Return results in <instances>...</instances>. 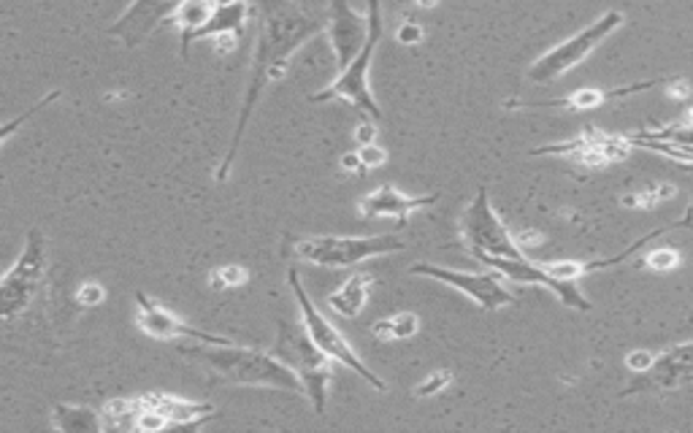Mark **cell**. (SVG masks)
I'll return each mask as SVG.
<instances>
[{"label": "cell", "instance_id": "cell-3", "mask_svg": "<svg viewBox=\"0 0 693 433\" xmlns=\"http://www.w3.org/2000/svg\"><path fill=\"white\" fill-rule=\"evenodd\" d=\"M304 325V323H301ZM295 323H282L279 325V336L274 344V355L287 363L295 377L304 382V391L314 407L317 415L325 412V401H328V382L333 374V358H328L306 334V328H301Z\"/></svg>", "mask_w": 693, "mask_h": 433}, {"label": "cell", "instance_id": "cell-14", "mask_svg": "<svg viewBox=\"0 0 693 433\" xmlns=\"http://www.w3.org/2000/svg\"><path fill=\"white\" fill-rule=\"evenodd\" d=\"M182 0H133V5L108 27V35L122 38L125 46H138L163 19L176 14Z\"/></svg>", "mask_w": 693, "mask_h": 433}, {"label": "cell", "instance_id": "cell-28", "mask_svg": "<svg viewBox=\"0 0 693 433\" xmlns=\"http://www.w3.org/2000/svg\"><path fill=\"white\" fill-rule=\"evenodd\" d=\"M626 366L632 372H651L656 366V355L648 353V350H634V353L626 355Z\"/></svg>", "mask_w": 693, "mask_h": 433}, {"label": "cell", "instance_id": "cell-22", "mask_svg": "<svg viewBox=\"0 0 693 433\" xmlns=\"http://www.w3.org/2000/svg\"><path fill=\"white\" fill-rule=\"evenodd\" d=\"M417 328H420V320H417V315H412V312H398V315L382 317V320H377V323L371 325L374 336L382 339V342H390V339H409V336L417 334Z\"/></svg>", "mask_w": 693, "mask_h": 433}, {"label": "cell", "instance_id": "cell-9", "mask_svg": "<svg viewBox=\"0 0 693 433\" xmlns=\"http://www.w3.org/2000/svg\"><path fill=\"white\" fill-rule=\"evenodd\" d=\"M46 271V239L41 231H30L22 255L16 258V263L5 271L3 285H0V315L3 320H14L16 315H22L33 296L41 287Z\"/></svg>", "mask_w": 693, "mask_h": 433}, {"label": "cell", "instance_id": "cell-20", "mask_svg": "<svg viewBox=\"0 0 693 433\" xmlns=\"http://www.w3.org/2000/svg\"><path fill=\"white\" fill-rule=\"evenodd\" d=\"M656 81H645V84H634V87H626V89H613V92H604V89H580L569 98H558V100H545V103H529V108H548V106H564V108H575V111H585V108H596L599 103H604L607 98H621V95H632V92H640V89H648L653 87Z\"/></svg>", "mask_w": 693, "mask_h": 433}, {"label": "cell", "instance_id": "cell-12", "mask_svg": "<svg viewBox=\"0 0 693 433\" xmlns=\"http://www.w3.org/2000/svg\"><path fill=\"white\" fill-rule=\"evenodd\" d=\"M328 41L344 71L369 41V14H358L347 0L328 3Z\"/></svg>", "mask_w": 693, "mask_h": 433}, {"label": "cell", "instance_id": "cell-18", "mask_svg": "<svg viewBox=\"0 0 693 433\" xmlns=\"http://www.w3.org/2000/svg\"><path fill=\"white\" fill-rule=\"evenodd\" d=\"M214 8H217L214 0H182V5L173 14L176 27L182 30V57H187V49L195 41V33L211 19Z\"/></svg>", "mask_w": 693, "mask_h": 433}, {"label": "cell", "instance_id": "cell-34", "mask_svg": "<svg viewBox=\"0 0 693 433\" xmlns=\"http://www.w3.org/2000/svg\"><path fill=\"white\" fill-rule=\"evenodd\" d=\"M420 5H426V8H431V5H436V0H417Z\"/></svg>", "mask_w": 693, "mask_h": 433}, {"label": "cell", "instance_id": "cell-23", "mask_svg": "<svg viewBox=\"0 0 693 433\" xmlns=\"http://www.w3.org/2000/svg\"><path fill=\"white\" fill-rule=\"evenodd\" d=\"M249 282V271L244 266H236V263H228V266H220L209 274V285L211 290H225V287H241Z\"/></svg>", "mask_w": 693, "mask_h": 433}, {"label": "cell", "instance_id": "cell-35", "mask_svg": "<svg viewBox=\"0 0 693 433\" xmlns=\"http://www.w3.org/2000/svg\"><path fill=\"white\" fill-rule=\"evenodd\" d=\"M214 3H217V0H214Z\"/></svg>", "mask_w": 693, "mask_h": 433}, {"label": "cell", "instance_id": "cell-11", "mask_svg": "<svg viewBox=\"0 0 693 433\" xmlns=\"http://www.w3.org/2000/svg\"><path fill=\"white\" fill-rule=\"evenodd\" d=\"M480 263H485L488 268H496L499 274H504L507 279H512V282H518V285H539V287H548L564 306H572V309H580V312H588V309H591L588 298L575 287V282L556 279L545 266H537V263L529 260V258H480Z\"/></svg>", "mask_w": 693, "mask_h": 433}, {"label": "cell", "instance_id": "cell-19", "mask_svg": "<svg viewBox=\"0 0 693 433\" xmlns=\"http://www.w3.org/2000/svg\"><path fill=\"white\" fill-rule=\"evenodd\" d=\"M247 14H249V3L247 0H233V3H217L211 19L195 33L198 38H209V35H220V33H241L247 24Z\"/></svg>", "mask_w": 693, "mask_h": 433}, {"label": "cell", "instance_id": "cell-25", "mask_svg": "<svg viewBox=\"0 0 693 433\" xmlns=\"http://www.w3.org/2000/svg\"><path fill=\"white\" fill-rule=\"evenodd\" d=\"M645 263L653 268V271H672L680 266V252L678 249H656L645 258Z\"/></svg>", "mask_w": 693, "mask_h": 433}, {"label": "cell", "instance_id": "cell-33", "mask_svg": "<svg viewBox=\"0 0 693 433\" xmlns=\"http://www.w3.org/2000/svg\"><path fill=\"white\" fill-rule=\"evenodd\" d=\"M539 241H542V236L534 233V231H526V233L518 236V244H520V247H523V244H539Z\"/></svg>", "mask_w": 693, "mask_h": 433}, {"label": "cell", "instance_id": "cell-13", "mask_svg": "<svg viewBox=\"0 0 693 433\" xmlns=\"http://www.w3.org/2000/svg\"><path fill=\"white\" fill-rule=\"evenodd\" d=\"M136 323L138 328L152 336V339H160V342H168V339H192V342H206V344H230V339L225 336H217V334H206V331H198V328H190L184 325L176 315H171L165 306H160L155 298H149L146 293H136Z\"/></svg>", "mask_w": 693, "mask_h": 433}, {"label": "cell", "instance_id": "cell-27", "mask_svg": "<svg viewBox=\"0 0 693 433\" xmlns=\"http://www.w3.org/2000/svg\"><path fill=\"white\" fill-rule=\"evenodd\" d=\"M358 155H361V160H363V168H379V165L388 160L385 149L377 146V144H363V146L358 149Z\"/></svg>", "mask_w": 693, "mask_h": 433}, {"label": "cell", "instance_id": "cell-31", "mask_svg": "<svg viewBox=\"0 0 693 433\" xmlns=\"http://www.w3.org/2000/svg\"><path fill=\"white\" fill-rule=\"evenodd\" d=\"M355 138H358V144L363 146V144H374V138H377V127H374V122H361L358 125V133H355Z\"/></svg>", "mask_w": 693, "mask_h": 433}, {"label": "cell", "instance_id": "cell-32", "mask_svg": "<svg viewBox=\"0 0 693 433\" xmlns=\"http://www.w3.org/2000/svg\"><path fill=\"white\" fill-rule=\"evenodd\" d=\"M342 168H344L347 174H361V171H366V168H363V160H361V155H358V152L344 155V157H342Z\"/></svg>", "mask_w": 693, "mask_h": 433}, {"label": "cell", "instance_id": "cell-17", "mask_svg": "<svg viewBox=\"0 0 693 433\" xmlns=\"http://www.w3.org/2000/svg\"><path fill=\"white\" fill-rule=\"evenodd\" d=\"M138 404L163 412L171 420V426H192V423H201V420L214 415L211 404H195V401L173 399V396H165V393H149V396L138 399Z\"/></svg>", "mask_w": 693, "mask_h": 433}, {"label": "cell", "instance_id": "cell-2", "mask_svg": "<svg viewBox=\"0 0 693 433\" xmlns=\"http://www.w3.org/2000/svg\"><path fill=\"white\" fill-rule=\"evenodd\" d=\"M182 355L203 363L214 374H220L228 382L236 385H263V388H279L298 396H306L304 382L295 377V372L282 363L274 353H260L239 344H206L198 342L192 347H182Z\"/></svg>", "mask_w": 693, "mask_h": 433}, {"label": "cell", "instance_id": "cell-4", "mask_svg": "<svg viewBox=\"0 0 693 433\" xmlns=\"http://www.w3.org/2000/svg\"><path fill=\"white\" fill-rule=\"evenodd\" d=\"M407 244L404 239L393 233H379V236H309L295 244V255L312 266H325V268H347L371 258L393 255L401 252Z\"/></svg>", "mask_w": 693, "mask_h": 433}, {"label": "cell", "instance_id": "cell-21", "mask_svg": "<svg viewBox=\"0 0 693 433\" xmlns=\"http://www.w3.org/2000/svg\"><path fill=\"white\" fill-rule=\"evenodd\" d=\"M52 426L65 433H98L106 428V420L87 407L57 404L52 412Z\"/></svg>", "mask_w": 693, "mask_h": 433}, {"label": "cell", "instance_id": "cell-24", "mask_svg": "<svg viewBox=\"0 0 693 433\" xmlns=\"http://www.w3.org/2000/svg\"><path fill=\"white\" fill-rule=\"evenodd\" d=\"M450 382H453V374H450V372H434L428 380H423V382L415 388V396H417V399L436 396V393H442L445 388H450Z\"/></svg>", "mask_w": 693, "mask_h": 433}, {"label": "cell", "instance_id": "cell-15", "mask_svg": "<svg viewBox=\"0 0 693 433\" xmlns=\"http://www.w3.org/2000/svg\"><path fill=\"white\" fill-rule=\"evenodd\" d=\"M439 201V193L434 195H407L390 184H382L377 187L374 193L363 195L358 201V212L363 217H398V222L404 225L409 214H415L417 209H426V206H434Z\"/></svg>", "mask_w": 693, "mask_h": 433}, {"label": "cell", "instance_id": "cell-26", "mask_svg": "<svg viewBox=\"0 0 693 433\" xmlns=\"http://www.w3.org/2000/svg\"><path fill=\"white\" fill-rule=\"evenodd\" d=\"M103 301H106V287L100 282H84L76 290V304L79 306H98Z\"/></svg>", "mask_w": 693, "mask_h": 433}, {"label": "cell", "instance_id": "cell-16", "mask_svg": "<svg viewBox=\"0 0 693 433\" xmlns=\"http://www.w3.org/2000/svg\"><path fill=\"white\" fill-rule=\"evenodd\" d=\"M371 287H374V279L369 274H352L347 277L331 296H328V306L331 312H336L339 317L344 320H355L363 309H366V301L371 296Z\"/></svg>", "mask_w": 693, "mask_h": 433}, {"label": "cell", "instance_id": "cell-30", "mask_svg": "<svg viewBox=\"0 0 693 433\" xmlns=\"http://www.w3.org/2000/svg\"><path fill=\"white\" fill-rule=\"evenodd\" d=\"M236 49V33H220L214 35V52L217 54H228Z\"/></svg>", "mask_w": 693, "mask_h": 433}, {"label": "cell", "instance_id": "cell-1", "mask_svg": "<svg viewBox=\"0 0 693 433\" xmlns=\"http://www.w3.org/2000/svg\"><path fill=\"white\" fill-rule=\"evenodd\" d=\"M255 14L260 22V33H258V52H255V62H252V73H249V84H247V95L241 103V114L228 146V155L222 160V165L217 168V182H225L230 176V165L239 155V144L244 136V127L252 117L255 103L260 100V92L268 81H276L285 73V65L290 60V54L306 43L312 35H317L320 30H325L328 24L320 22L317 16L306 14L301 5H295L293 0H255Z\"/></svg>", "mask_w": 693, "mask_h": 433}, {"label": "cell", "instance_id": "cell-29", "mask_svg": "<svg viewBox=\"0 0 693 433\" xmlns=\"http://www.w3.org/2000/svg\"><path fill=\"white\" fill-rule=\"evenodd\" d=\"M396 38H398V43H407V46L420 43L423 41V27L417 22H404L396 33Z\"/></svg>", "mask_w": 693, "mask_h": 433}, {"label": "cell", "instance_id": "cell-7", "mask_svg": "<svg viewBox=\"0 0 693 433\" xmlns=\"http://www.w3.org/2000/svg\"><path fill=\"white\" fill-rule=\"evenodd\" d=\"M379 38H382L379 0H369V41H366V46H363L361 54L339 73V79H336L328 89L312 95V100L320 103V100H336V98H339V100H347V103L358 106V108H361L363 114H369L371 119H382V108H379V103L374 100L371 87H369V65H371V57H374V52H377Z\"/></svg>", "mask_w": 693, "mask_h": 433}, {"label": "cell", "instance_id": "cell-6", "mask_svg": "<svg viewBox=\"0 0 693 433\" xmlns=\"http://www.w3.org/2000/svg\"><path fill=\"white\" fill-rule=\"evenodd\" d=\"M287 282H290V290H293V296H295V301H298V306H301V323H304V328H306V334L312 336V342L328 355V358H333L336 363H342V366H347V369H352L361 380H366L374 391H388L385 388V382L358 358V353L352 350V344L339 334V328L314 306V301L309 298V293L304 290V285H301V277H298V271L295 268H290L287 271Z\"/></svg>", "mask_w": 693, "mask_h": 433}, {"label": "cell", "instance_id": "cell-5", "mask_svg": "<svg viewBox=\"0 0 693 433\" xmlns=\"http://www.w3.org/2000/svg\"><path fill=\"white\" fill-rule=\"evenodd\" d=\"M458 233H461V241L466 244V249L477 260L480 258H526L518 239L510 233V228L493 212L485 187L477 190V198L461 214Z\"/></svg>", "mask_w": 693, "mask_h": 433}, {"label": "cell", "instance_id": "cell-10", "mask_svg": "<svg viewBox=\"0 0 693 433\" xmlns=\"http://www.w3.org/2000/svg\"><path fill=\"white\" fill-rule=\"evenodd\" d=\"M409 274L415 277H428L436 282H445L455 290H461L466 298H472L474 304H480L482 309H504L515 304V296L504 287V274H499L496 268L485 271V274H472V271H453L445 266H431V263H417L409 268Z\"/></svg>", "mask_w": 693, "mask_h": 433}, {"label": "cell", "instance_id": "cell-8", "mask_svg": "<svg viewBox=\"0 0 693 433\" xmlns=\"http://www.w3.org/2000/svg\"><path fill=\"white\" fill-rule=\"evenodd\" d=\"M623 22V14L621 11H607L604 16H599L596 22H591L585 30H580L577 35L567 38L564 43L553 46L548 54H542L531 71H529V79L537 81V84H550L556 79H561L564 73H569L575 65H580L613 30H618Z\"/></svg>", "mask_w": 693, "mask_h": 433}]
</instances>
